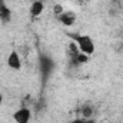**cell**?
Returning a JSON list of instances; mask_svg holds the SVG:
<instances>
[{"label":"cell","instance_id":"ba28073f","mask_svg":"<svg viewBox=\"0 0 123 123\" xmlns=\"http://www.w3.org/2000/svg\"><path fill=\"white\" fill-rule=\"evenodd\" d=\"M90 59V56H87V55H85V53H77L76 56H74V62L77 63V64H86L87 62Z\"/></svg>","mask_w":123,"mask_h":123},{"label":"cell","instance_id":"5bb4252c","mask_svg":"<svg viewBox=\"0 0 123 123\" xmlns=\"http://www.w3.org/2000/svg\"><path fill=\"white\" fill-rule=\"evenodd\" d=\"M122 43H123V39H122Z\"/></svg>","mask_w":123,"mask_h":123},{"label":"cell","instance_id":"5b68a950","mask_svg":"<svg viewBox=\"0 0 123 123\" xmlns=\"http://www.w3.org/2000/svg\"><path fill=\"white\" fill-rule=\"evenodd\" d=\"M12 17H13V13H12L10 7L7 6V3L4 0H0V22L3 25H7L12 22Z\"/></svg>","mask_w":123,"mask_h":123},{"label":"cell","instance_id":"8fae6325","mask_svg":"<svg viewBox=\"0 0 123 123\" xmlns=\"http://www.w3.org/2000/svg\"><path fill=\"white\" fill-rule=\"evenodd\" d=\"M70 123H94V120H92V119H77V120H73Z\"/></svg>","mask_w":123,"mask_h":123},{"label":"cell","instance_id":"6da1fadb","mask_svg":"<svg viewBox=\"0 0 123 123\" xmlns=\"http://www.w3.org/2000/svg\"><path fill=\"white\" fill-rule=\"evenodd\" d=\"M74 43L77 44V49L80 53H85L87 56H92L96 50V44L93 42V39L89 34H76L73 37Z\"/></svg>","mask_w":123,"mask_h":123},{"label":"cell","instance_id":"7a4b0ae2","mask_svg":"<svg viewBox=\"0 0 123 123\" xmlns=\"http://www.w3.org/2000/svg\"><path fill=\"white\" fill-rule=\"evenodd\" d=\"M13 119L16 123H30L31 120V110L29 107L23 106L20 109H17L13 115Z\"/></svg>","mask_w":123,"mask_h":123},{"label":"cell","instance_id":"8992f818","mask_svg":"<svg viewBox=\"0 0 123 123\" xmlns=\"http://www.w3.org/2000/svg\"><path fill=\"white\" fill-rule=\"evenodd\" d=\"M43 12H44V4H43V1H40V0H34V1L30 4V14L33 16V17H39V16H42Z\"/></svg>","mask_w":123,"mask_h":123},{"label":"cell","instance_id":"30bf717a","mask_svg":"<svg viewBox=\"0 0 123 123\" xmlns=\"http://www.w3.org/2000/svg\"><path fill=\"white\" fill-rule=\"evenodd\" d=\"M53 10H55V14H56V16H60L62 13H63V12H64V10H63V7H62L60 4H56V6H55V9H53Z\"/></svg>","mask_w":123,"mask_h":123},{"label":"cell","instance_id":"4fadbf2b","mask_svg":"<svg viewBox=\"0 0 123 123\" xmlns=\"http://www.w3.org/2000/svg\"><path fill=\"white\" fill-rule=\"evenodd\" d=\"M115 1H120V0H115Z\"/></svg>","mask_w":123,"mask_h":123},{"label":"cell","instance_id":"3957f363","mask_svg":"<svg viewBox=\"0 0 123 123\" xmlns=\"http://www.w3.org/2000/svg\"><path fill=\"white\" fill-rule=\"evenodd\" d=\"M7 66H9L12 70H16V72L22 70L23 63H22V57H20L19 52L12 50V52L9 53V56H7Z\"/></svg>","mask_w":123,"mask_h":123},{"label":"cell","instance_id":"277c9868","mask_svg":"<svg viewBox=\"0 0 123 123\" xmlns=\"http://www.w3.org/2000/svg\"><path fill=\"white\" fill-rule=\"evenodd\" d=\"M57 19H59V22H60L63 26L70 27V26H73V25L76 23L77 16H76V13L72 12V10H64L60 16H57Z\"/></svg>","mask_w":123,"mask_h":123},{"label":"cell","instance_id":"9c48e42d","mask_svg":"<svg viewBox=\"0 0 123 123\" xmlns=\"http://www.w3.org/2000/svg\"><path fill=\"white\" fill-rule=\"evenodd\" d=\"M93 113V109L90 106H83L82 107V119H90Z\"/></svg>","mask_w":123,"mask_h":123},{"label":"cell","instance_id":"52a82bcc","mask_svg":"<svg viewBox=\"0 0 123 123\" xmlns=\"http://www.w3.org/2000/svg\"><path fill=\"white\" fill-rule=\"evenodd\" d=\"M40 70L44 74H49L53 70V60L49 57H42L40 59Z\"/></svg>","mask_w":123,"mask_h":123},{"label":"cell","instance_id":"7c38bea8","mask_svg":"<svg viewBox=\"0 0 123 123\" xmlns=\"http://www.w3.org/2000/svg\"><path fill=\"white\" fill-rule=\"evenodd\" d=\"M1 105H3V94L0 93V106H1Z\"/></svg>","mask_w":123,"mask_h":123}]
</instances>
